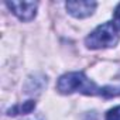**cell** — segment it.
I'll use <instances>...</instances> for the list:
<instances>
[{"label":"cell","instance_id":"cell-8","mask_svg":"<svg viewBox=\"0 0 120 120\" xmlns=\"http://www.w3.org/2000/svg\"><path fill=\"white\" fill-rule=\"evenodd\" d=\"M83 120H98V114H96L95 112H90V113H88V114L85 116Z\"/></svg>","mask_w":120,"mask_h":120},{"label":"cell","instance_id":"cell-1","mask_svg":"<svg viewBox=\"0 0 120 120\" xmlns=\"http://www.w3.org/2000/svg\"><path fill=\"white\" fill-rule=\"evenodd\" d=\"M56 89L69 95L74 92H79L88 96H103V98H113L120 95V86H98L92 82L83 72H68L62 75L56 82Z\"/></svg>","mask_w":120,"mask_h":120},{"label":"cell","instance_id":"cell-3","mask_svg":"<svg viewBox=\"0 0 120 120\" xmlns=\"http://www.w3.org/2000/svg\"><path fill=\"white\" fill-rule=\"evenodd\" d=\"M6 6L21 21H30L37 14V2H7Z\"/></svg>","mask_w":120,"mask_h":120},{"label":"cell","instance_id":"cell-2","mask_svg":"<svg viewBox=\"0 0 120 120\" xmlns=\"http://www.w3.org/2000/svg\"><path fill=\"white\" fill-rule=\"evenodd\" d=\"M117 42H119V34L113 23H105L98 26L85 38V44L90 49L110 48V47H114Z\"/></svg>","mask_w":120,"mask_h":120},{"label":"cell","instance_id":"cell-7","mask_svg":"<svg viewBox=\"0 0 120 120\" xmlns=\"http://www.w3.org/2000/svg\"><path fill=\"white\" fill-rule=\"evenodd\" d=\"M114 26L116 28H120V4L114 10Z\"/></svg>","mask_w":120,"mask_h":120},{"label":"cell","instance_id":"cell-5","mask_svg":"<svg viewBox=\"0 0 120 120\" xmlns=\"http://www.w3.org/2000/svg\"><path fill=\"white\" fill-rule=\"evenodd\" d=\"M35 109V100H27L24 103H19L7 110V116H17V114H28Z\"/></svg>","mask_w":120,"mask_h":120},{"label":"cell","instance_id":"cell-4","mask_svg":"<svg viewBox=\"0 0 120 120\" xmlns=\"http://www.w3.org/2000/svg\"><path fill=\"white\" fill-rule=\"evenodd\" d=\"M96 2H85V0H76V2H67L65 7L68 10V13L76 19H85L89 17L90 14H93L95 9H96Z\"/></svg>","mask_w":120,"mask_h":120},{"label":"cell","instance_id":"cell-6","mask_svg":"<svg viewBox=\"0 0 120 120\" xmlns=\"http://www.w3.org/2000/svg\"><path fill=\"white\" fill-rule=\"evenodd\" d=\"M106 120H120V106L110 109L106 113Z\"/></svg>","mask_w":120,"mask_h":120}]
</instances>
